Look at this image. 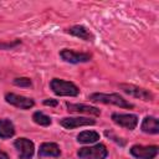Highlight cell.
Wrapping results in <instances>:
<instances>
[{
  "mask_svg": "<svg viewBox=\"0 0 159 159\" xmlns=\"http://www.w3.org/2000/svg\"><path fill=\"white\" fill-rule=\"evenodd\" d=\"M89 99L92 102H101V103H106V104H114V106H118L120 108H133V104L127 102L118 93H111V94L93 93V94L89 96Z\"/></svg>",
  "mask_w": 159,
  "mask_h": 159,
  "instance_id": "1",
  "label": "cell"
},
{
  "mask_svg": "<svg viewBox=\"0 0 159 159\" xmlns=\"http://www.w3.org/2000/svg\"><path fill=\"white\" fill-rule=\"evenodd\" d=\"M50 86L57 96H77L80 93V89L75 83L60 78H53Z\"/></svg>",
  "mask_w": 159,
  "mask_h": 159,
  "instance_id": "2",
  "label": "cell"
},
{
  "mask_svg": "<svg viewBox=\"0 0 159 159\" xmlns=\"http://www.w3.org/2000/svg\"><path fill=\"white\" fill-rule=\"evenodd\" d=\"M108 152L103 144H96L93 147H83L80 148L77 155L81 159H104Z\"/></svg>",
  "mask_w": 159,
  "mask_h": 159,
  "instance_id": "3",
  "label": "cell"
},
{
  "mask_svg": "<svg viewBox=\"0 0 159 159\" xmlns=\"http://www.w3.org/2000/svg\"><path fill=\"white\" fill-rule=\"evenodd\" d=\"M157 145H133L130 148V154L138 159H154L158 154Z\"/></svg>",
  "mask_w": 159,
  "mask_h": 159,
  "instance_id": "4",
  "label": "cell"
},
{
  "mask_svg": "<svg viewBox=\"0 0 159 159\" xmlns=\"http://www.w3.org/2000/svg\"><path fill=\"white\" fill-rule=\"evenodd\" d=\"M119 88L125 92L127 94L132 96V97H135V98H139V99H143V101H152L153 99V93L142 88V87H138V86H134V84H125V83H122L119 84Z\"/></svg>",
  "mask_w": 159,
  "mask_h": 159,
  "instance_id": "5",
  "label": "cell"
},
{
  "mask_svg": "<svg viewBox=\"0 0 159 159\" xmlns=\"http://www.w3.org/2000/svg\"><path fill=\"white\" fill-rule=\"evenodd\" d=\"M14 147L16 148L17 153H19V158L20 159H31L35 152V147L34 143L26 138H19L15 140Z\"/></svg>",
  "mask_w": 159,
  "mask_h": 159,
  "instance_id": "6",
  "label": "cell"
},
{
  "mask_svg": "<svg viewBox=\"0 0 159 159\" xmlns=\"http://www.w3.org/2000/svg\"><path fill=\"white\" fill-rule=\"evenodd\" d=\"M60 56L62 57V60H65L66 62L70 63H80V62H88L91 61L92 56L89 53H84V52H76L72 50H62L60 52Z\"/></svg>",
  "mask_w": 159,
  "mask_h": 159,
  "instance_id": "7",
  "label": "cell"
},
{
  "mask_svg": "<svg viewBox=\"0 0 159 159\" xmlns=\"http://www.w3.org/2000/svg\"><path fill=\"white\" fill-rule=\"evenodd\" d=\"M112 119L116 124L125 128V129H134L138 124V117L134 114H119V113H114L112 114Z\"/></svg>",
  "mask_w": 159,
  "mask_h": 159,
  "instance_id": "8",
  "label": "cell"
},
{
  "mask_svg": "<svg viewBox=\"0 0 159 159\" xmlns=\"http://www.w3.org/2000/svg\"><path fill=\"white\" fill-rule=\"evenodd\" d=\"M5 99H6L7 103H10V104H12L17 108H21V109H30L35 104L34 99L24 97V96L15 94V93H7L5 96Z\"/></svg>",
  "mask_w": 159,
  "mask_h": 159,
  "instance_id": "9",
  "label": "cell"
},
{
  "mask_svg": "<svg viewBox=\"0 0 159 159\" xmlns=\"http://www.w3.org/2000/svg\"><path fill=\"white\" fill-rule=\"evenodd\" d=\"M61 125L67 128V129H73L77 127H82V125H91L94 124V119H89V118H84V117H73V118H63L61 119Z\"/></svg>",
  "mask_w": 159,
  "mask_h": 159,
  "instance_id": "10",
  "label": "cell"
},
{
  "mask_svg": "<svg viewBox=\"0 0 159 159\" xmlns=\"http://www.w3.org/2000/svg\"><path fill=\"white\" fill-rule=\"evenodd\" d=\"M67 111L72 113H87V114H93V116H99L101 111L96 107L86 106V104H78V103H67L66 104Z\"/></svg>",
  "mask_w": 159,
  "mask_h": 159,
  "instance_id": "11",
  "label": "cell"
},
{
  "mask_svg": "<svg viewBox=\"0 0 159 159\" xmlns=\"http://www.w3.org/2000/svg\"><path fill=\"white\" fill-rule=\"evenodd\" d=\"M61 150L56 143H42L39 149V157H58Z\"/></svg>",
  "mask_w": 159,
  "mask_h": 159,
  "instance_id": "12",
  "label": "cell"
},
{
  "mask_svg": "<svg viewBox=\"0 0 159 159\" xmlns=\"http://www.w3.org/2000/svg\"><path fill=\"white\" fill-rule=\"evenodd\" d=\"M68 34L76 36V37H80L82 40H86V41H92L93 40V35L84 27V26H81V25H76V26H72L67 30Z\"/></svg>",
  "mask_w": 159,
  "mask_h": 159,
  "instance_id": "13",
  "label": "cell"
},
{
  "mask_svg": "<svg viewBox=\"0 0 159 159\" xmlns=\"http://www.w3.org/2000/svg\"><path fill=\"white\" fill-rule=\"evenodd\" d=\"M142 130L149 134H157L159 132V123L155 117H145L142 123Z\"/></svg>",
  "mask_w": 159,
  "mask_h": 159,
  "instance_id": "14",
  "label": "cell"
},
{
  "mask_svg": "<svg viewBox=\"0 0 159 159\" xmlns=\"http://www.w3.org/2000/svg\"><path fill=\"white\" fill-rule=\"evenodd\" d=\"M15 134V128L11 120L9 119H0V138L6 139Z\"/></svg>",
  "mask_w": 159,
  "mask_h": 159,
  "instance_id": "15",
  "label": "cell"
},
{
  "mask_svg": "<svg viewBox=\"0 0 159 159\" xmlns=\"http://www.w3.org/2000/svg\"><path fill=\"white\" fill-rule=\"evenodd\" d=\"M98 139H99V134L97 132H93V130H84L77 135V140L80 143H84V144L94 143Z\"/></svg>",
  "mask_w": 159,
  "mask_h": 159,
  "instance_id": "16",
  "label": "cell"
},
{
  "mask_svg": "<svg viewBox=\"0 0 159 159\" xmlns=\"http://www.w3.org/2000/svg\"><path fill=\"white\" fill-rule=\"evenodd\" d=\"M32 119L35 123L40 124V125H50L51 124V118L46 114H43L42 112H35L34 116H32Z\"/></svg>",
  "mask_w": 159,
  "mask_h": 159,
  "instance_id": "17",
  "label": "cell"
},
{
  "mask_svg": "<svg viewBox=\"0 0 159 159\" xmlns=\"http://www.w3.org/2000/svg\"><path fill=\"white\" fill-rule=\"evenodd\" d=\"M14 84L19 86V87H30L31 86V80L26 78V77H20V78H15L14 80Z\"/></svg>",
  "mask_w": 159,
  "mask_h": 159,
  "instance_id": "18",
  "label": "cell"
},
{
  "mask_svg": "<svg viewBox=\"0 0 159 159\" xmlns=\"http://www.w3.org/2000/svg\"><path fill=\"white\" fill-rule=\"evenodd\" d=\"M17 43H20V41H19V40H17V41H15V42H12V43H0V48H11V47L16 46Z\"/></svg>",
  "mask_w": 159,
  "mask_h": 159,
  "instance_id": "19",
  "label": "cell"
},
{
  "mask_svg": "<svg viewBox=\"0 0 159 159\" xmlns=\"http://www.w3.org/2000/svg\"><path fill=\"white\" fill-rule=\"evenodd\" d=\"M43 104L45 106H52V107H56L58 104V102L56 99H45L43 101Z\"/></svg>",
  "mask_w": 159,
  "mask_h": 159,
  "instance_id": "20",
  "label": "cell"
},
{
  "mask_svg": "<svg viewBox=\"0 0 159 159\" xmlns=\"http://www.w3.org/2000/svg\"><path fill=\"white\" fill-rule=\"evenodd\" d=\"M0 159H9V157H7L6 153H4L2 150H0Z\"/></svg>",
  "mask_w": 159,
  "mask_h": 159,
  "instance_id": "21",
  "label": "cell"
}]
</instances>
